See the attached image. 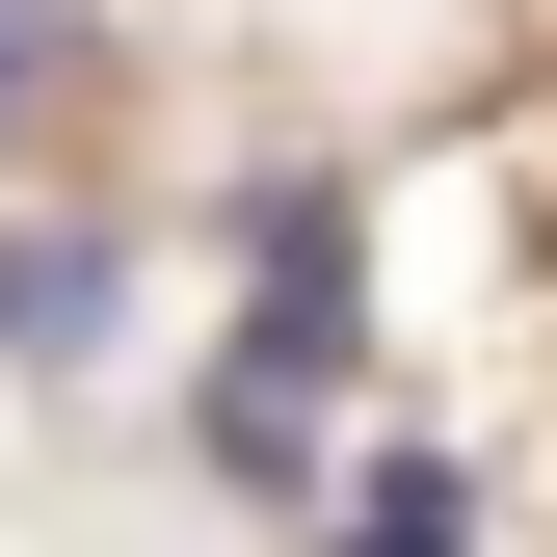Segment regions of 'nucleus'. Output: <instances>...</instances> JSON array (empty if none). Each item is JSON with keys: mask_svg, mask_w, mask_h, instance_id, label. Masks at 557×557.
Masks as SVG:
<instances>
[{"mask_svg": "<svg viewBox=\"0 0 557 557\" xmlns=\"http://www.w3.org/2000/svg\"><path fill=\"white\" fill-rule=\"evenodd\" d=\"M0 345H27V372H81V345H107V265H81V239H0Z\"/></svg>", "mask_w": 557, "mask_h": 557, "instance_id": "obj_1", "label": "nucleus"}, {"mask_svg": "<svg viewBox=\"0 0 557 557\" xmlns=\"http://www.w3.org/2000/svg\"><path fill=\"white\" fill-rule=\"evenodd\" d=\"M451 531H478V505H451V478H425V451H398V478H372V505H345V557H451Z\"/></svg>", "mask_w": 557, "mask_h": 557, "instance_id": "obj_2", "label": "nucleus"}]
</instances>
